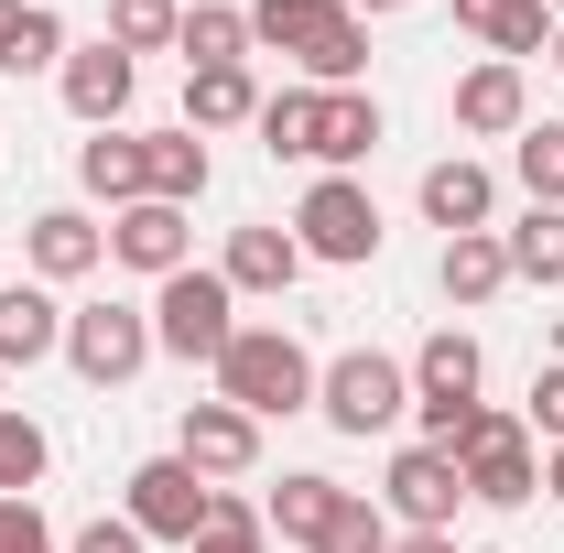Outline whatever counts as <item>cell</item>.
Instances as JSON below:
<instances>
[{
	"mask_svg": "<svg viewBox=\"0 0 564 553\" xmlns=\"http://www.w3.org/2000/svg\"><path fill=\"white\" fill-rule=\"evenodd\" d=\"M120 521H131L141 543H196L217 521V488L196 478L185 456H152V467H131V510H120Z\"/></svg>",
	"mask_w": 564,
	"mask_h": 553,
	"instance_id": "obj_9",
	"label": "cell"
},
{
	"mask_svg": "<svg viewBox=\"0 0 564 553\" xmlns=\"http://www.w3.org/2000/svg\"><path fill=\"white\" fill-rule=\"evenodd\" d=\"M348 11H358V22H369V11H413V0H348Z\"/></svg>",
	"mask_w": 564,
	"mask_h": 553,
	"instance_id": "obj_40",
	"label": "cell"
},
{
	"mask_svg": "<svg viewBox=\"0 0 564 553\" xmlns=\"http://www.w3.org/2000/svg\"><path fill=\"white\" fill-rule=\"evenodd\" d=\"M22 261H33V282H87L98 261H109V228L87 207H44L33 228H22Z\"/></svg>",
	"mask_w": 564,
	"mask_h": 553,
	"instance_id": "obj_12",
	"label": "cell"
},
{
	"mask_svg": "<svg viewBox=\"0 0 564 553\" xmlns=\"http://www.w3.org/2000/svg\"><path fill=\"white\" fill-rule=\"evenodd\" d=\"M217 272H228V293H293L304 282V239L293 228H239Z\"/></svg>",
	"mask_w": 564,
	"mask_h": 553,
	"instance_id": "obj_20",
	"label": "cell"
},
{
	"mask_svg": "<svg viewBox=\"0 0 564 553\" xmlns=\"http://www.w3.org/2000/svg\"><path fill=\"white\" fill-rule=\"evenodd\" d=\"M521 423H532L543 445H564V358L543 369V380H532V413H521Z\"/></svg>",
	"mask_w": 564,
	"mask_h": 553,
	"instance_id": "obj_35",
	"label": "cell"
},
{
	"mask_svg": "<svg viewBox=\"0 0 564 553\" xmlns=\"http://www.w3.org/2000/svg\"><path fill=\"white\" fill-rule=\"evenodd\" d=\"M152 358H163V347H152V304H76L66 315V369L87 391H120Z\"/></svg>",
	"mask_w": 564,
	"mask_h": 553,
	"instance_id": "obj_5",
	"label": "cell"
},
{
	"mask_svg": "<svg viewBox=\"0 0 564 553\" xmlns=\"http://www.w3.org/2000/svg\"><path fill=\"white\" fill-rule=\"evenodd\" d=\"M315 413L337 423V434H391V423L413 413V369H402V358H380V347H348V358H326Z\"/></svg>",
	"mask_w": 564,
	"mask_h": 553,
	"instance_id": "obj_4",
	"label": "cell"
},
{
	"mask_svg": "<svg viewBox=\"0 0 564 553\" xmlns=\"http://www.w3.org/2000/svg\"><path fill=\"white\" fill-rule=\"evenodd\" d=\"M337 499H348V488H337V478H315V467H293V478H282L272 499H261V521H272L282 543H315V532L337 521Z\"/></svg>",
	"mask_w": 564,
	"mask_h": 553,
	"instance_id": "obj_26",
	"label": "cell"
},
{
	"mask_svg": "<svg viewBox=\"0 0 564 553\" xmlns=\"http://www.w3.org/2000/svg\"><path fill=\"white\" fill-rule=\"evenodd\" d=\"M174 456H185L196 478H250V467H261V423L239 413V402H185Z\"/></svg>",
	"mask_w": 564,
	"mask_h": 553,
	"instance_id": "obj_11",
	"label": "cell"
},
{
	"mask_svg": "<svg viewBox=\"0 0 564 553\" xmlns=\"http://www.w3.org/2000/svg\"><path fill=\"white\" fill-rule=\"evenodd\" d=\"M499 250H510V282H543L554 293L564 282V207H521L499 228Z\"/></svg>",
	"mask_w": 564,
	"mask_h": 553,
	"instance_id": "obj_24",
	"label": "cell"
},
{
	"mask_svg": "<svg viewBox=\"0 0 564 553\" xmlns=\"http://www.w3.org/2000/svg\"><path fill=\"white\" fill-rule=\"evenodd\" d=\"M293 239H304V261L358 272V261H380V196L358 174H315V196L293 207Z\"/></svg>",
	"mask_w": 564,
	"mask_h": 553,
	"instance_id": "obj_6",
	"label": "cell"
},
{
	"mask_svg": "<svg viewBox=\"0 0 564 553\" xmlns=\"http://www.w3.org/2000/svg\"><path fill=\"white\" fill-rule=\"evenodd\" d=\"M456 131H467V141H521V131H532V87H521V66L489 55V66L456 76Z\"/></svg>",
	"mask_w": 564,
	"mask_h": 553,
	"instance_id": "obj_13",
	"label": "cell"
},
{
	"mask_svg": "<svg viewBox=\"0 0 564 553\" xmlns=\"http://www.w3.org/2000/svg\"><path fill=\"white\" fill-rule=\"evenodd\" d=\"M391 543H402V532H391V510H380L369 488H348V499H337V521L315 532V553H391Z\"/></svg>",
	"mask_w": 564,
	"mask_h": 553,
	"instance_id": "obj_28",
	"label": "cell"
},
{
	"mask_svg": "<svg viewBox=\"0 0 564 553\" xmlns=\"http://www.w3.org/2000/svg\"><path fill=\"white\" fill-rule=\"evenodd\" d=\"M434 282H445V304H489L499 282H510V250H499V228H467V239H445Z\"/></svg>",
	"mask_w": 564,
	"mask_h": 553,
	"instance_id": "obj_22",
	"label": "cell"
},
{
	"mask_svg": "<svg viewBox=\"0 0 564 553\" xmlns=\"http://www.w3.org/2000/svg\"><path fill=\"white\" fill-rule=\"evenodd\" d=\"M423 217H434L445 239L489 228V217H499V174H489V163H467V152H445V163L423 174Z\"/></svg>",
	"mask_w": 564,
	"mask_h": 553,
	"instance_id": "obj_16",
	"label": "cell"
},
{
	"mask_svg": "<svg viewBox=\"0 0 564 553\" xmlns=\"http://www.w3.org/2000/svg\"><path fill=\"white\" fill-rule=\"evenodd\" d=\"M456 22L489 44L499 66H521V55H543V44H554V11H543V0H456Z\"/></svg>",
	"mask_w": 564,
	"mask_h": 553,
	"instance_id": "obj_21",
	"label": "cell"
},
{
	"mask_svg": "<svg viewBox=\"0 0 564 553\" xmlns=\"http://www.w3.org/2000/svg\"><path fill=\"white\" fill-rule=\"evenodd\" d=\"M543 55H554V66H564V22H554V44H543Z\"/></svg>",
	"mask_w": 564,
	"mask_h": 553,
	"instance_id": "obj_41",
	"label": "cell"
},
{
	"mask_svg": "<svg viewBox=\"0 0 564 553\" xmlns=\"http://www.w3.org/2000/svg\"><path fill=\"white\" fill-rule=\"evenodd\" d=\"M185 553H272V521H261L250 499H217V521H207Z\"/></svg>",
	"mask_w": 564,
	"mask_h": 553,
	"instance_id": "obj_33",
	"label": "cell"
},
{
	"mask_svg": "<svg viewBox=\"0 0 564 553\" xmlns=\"http://www.w3.org/2000/svg\"><path fill=\"white\" fill-rule=\"evenodd\" d=\"M543 488H554V499H564V445H543Z\"/></svg>",
	"mask_w": 564,
	"mask_h": 553,
	"instance_id": "obj_38",
	"label": "cell"
},
{
	"mask_svg": "<svg viewBox=\"0 0 564 553\" xmlns=\"http://www.w3.org/2000/svg\"><path fill=\"white\" fill-rule=\"evenodd\" d=\"M250 44H272L315 87H358L369 76V22L348 0H250Z\"/></svg>",
	"mask_w": 564,
	"mask_h": 553,
	"instance_id": "obj_1",
	"label": "cell"
},
{
	"mask_svg": "<svg viewBox=\"0 0 564 553\" xmlns=\"http://www.w3.org/2000/svg\"><path fill=\"white\" fill-rule=\"evenodd\" d=\"M66 553H152V543H141L131 521H87V532H76V543H66Z\"/></svg>",
	"mask_w": 564,
	"mask_h": 553,
	"instance_id": "obj_36",
	"label": "cell"
},
{
	"mask_svg": "<svg viewBox=\"0 0 564 553\" xmlns=\"http://www.w3.org/2000/svg\"><path fill=\"white\" fill-rule=\"evenodd\" d=\"M369 152H380V98H369V87H326V98H315V152H304V163L348 174V163H369Z\"/></svg>",
	"mask_w": 564,
	"mask_h": 553,
	"instance_id": "obj_17",
	"label": "cell"
},
{
	"mask_svg": "<svg viewBox=\"0 0 564 553\" xmlns=\"http://www.w3.org/2000/svg\"><path fill=\"white\" fill-rule=\"evenodd\" d=\"M315 98H326V87H282V98H261V120H250V131L272 141L282 163H304V152H315Z\"/></svg>",
	"mask_w": 564,
	"mask_h": 553,
	"instance_id": "obj_31",
	"label": "cell"
},
{
	"mask_svg": "<svg viewBox=\"0 0 564 553\" xmlns=\"http://www.w3.org/2000/svg\"><path fill=\"white\" fill-rule=\"evenodd\" d=\"M141 174H152L163 207H196L207 196V141L196 131H141Z\"/></svg>",
	"mask_w": 564,
	"mask_h": 553,
	"instance_id": "obj_23",
	"label": "cell"
},
{
	"mask_svg": "<svg viewBox=\"0 0 564 553\" xmlns=\"http://www.w3.org/2000/svg\"><path fill=\"white\" fill-rule=\"evenodd\" d=\"M55 87H66V109L87 120V131H120V120H131V87H141V66L120 55V44H109V33H98V44H76L66 66H55Z\"/></svg>",
	"mask_w": 564,
	"mask_h": 553,
	"instance_id": "obj_10",
	"label": "cell"
},
{
	"mask_svg": "<svg viewBox=\"0 0 564 553\" xmlns=\"http://www.w3.org/2000/svg\"><path fill=\"white\" fill-rule=\"evenodd\" d=\"M66 347V304H55V282H0V369H33V358H55Z\"/></svg>",
	"mask_w": 564,
	"mask_h": 553,
	"instance_id": "obj_14",
	"label": "cell"
},
{
	"mask_svg": "<svg viewBox=\"0 0 564 553\" xmlns=\"http://www.w3.org/2000/svg\"><path fill=\"white\" fill-rule=\"evenodd\" d=\"M543 11H564V0H543Z\"/></svg>",
	"mask_w": 564,
	"mask_h": 553,
	"instance_id": "obj_42",
	"label": "cell"
},
{
	"mask_svg": "<svg viewBox=\"0 0 564 553\" xmlns=\"http://www.w3.org/2000/svg\"><path fill=\"white\" fill-rule=\"evenodd\" d=\"M185 33V0H109V44L120 55H163Z\"/></svg>",
	"mask_w": 564,
	"mask_h": 553,
	"instance_id": "obj_30",
	"label": "cell"
},
{
	"mask_svg": "<svg viewBox=\"0 0 564 553\" xmlns=\"http://www.w3.org/2000/svg\"><path fill=\"white\" fill-rule=\"evenodd\" d=\"M44 467H55V434H44L33 413H11V402H0V499H33Z\"/></svg>",
	"mask_w": 564,
	"mask_h": 553,
	"instance_id": "obj_27",
	"label": "cell"
},
{
	"mask_svg": "<svg viewBox=\"0 0 564 553\" xmlns=\"http://www.w3.org/2000/svg\"><path fill=\"white\" fill-rule=\"evenodd\" d=\"M174 55H185V66H250V11H228V0H185Z\"/></svg>",
	"mask_w": 564,
	"mask_h": 553,
	"instance_id": "obj_25",
	"label": "cell"
},
{
	"mask_svg": "<svg viewBox=\"0 0 564 553\" xmlns=\"http://www.w3.org/2000/svg\"><path fill=\"white\" fill-rule=\"evenodd\" d=\"M228 337H239V293H228V272H196V261H185L174 282H152V347H163V358H185V369L207 358V369H217Z\"/></svg>",
	"mask_w": 564,
	"mask_h": 553,
	"instance_id": "obj_3",
	"label": "cell"
},
{
	"mask_svg": "<svg viewBox=\"0 0 564 553\" xmlns=\"http://www.w3.org/2000/svg\"><path fill=\"white\" fill-rule=\"evenodd\" d=\"M456 478H467V499H478V510H521V499H543V456H532V423L478 413L467 456H456Z\"/></svg>",
	"mask_w": 564,
	"mask_h": 553,
	"instance_id": "obj_7",
	"label": "cell"
},
{
	"mask_svg": "<svg viewBox=\"0 0 564 553\" xmlns=\"http://www.w3.org/2000/svg\"><path fill=\"white\" fill-rule=\"evenodd\" d=\"M109 261H131V272L174 282L185 272V207H163V196H141V207L109 217Z\"/></svg>",
	"mask_w": 564,
	"mask_h": 553,
	"instance_id": "obj_15",
	"label": "cell"
},
{
	"mask_svg": "<svg viewBox=\"0 0 564 553\" xmlns=\"http://www.w3.org/2000/svg\"><path fill=\"white\" fill-rule=\"evenodd\" d=\"M11 33H22V0H0V44H11Z\"/></svg>",
	"mask_w": 564,
	"mask_h": 553,
	"instance_id": "obj_39",
	"label": "cell"
},
{
	"mask_svg": "<svg viewBox=\"0 0 564 553\" xmlns=\"http://www.w3.org/2000/svg\"><path fill=\"white\" fill-rule=\"evenodd\" d=\"M239 120H261V76L250 66H185V131H239Z\"/></svg>",
	"mask_w": 564,
	"mask_h": 553,
	"instance_id": "obj_19",
	"label": "cell"
},
{
	"mask_svg": "<svg viewBox=\"0 0 564 553\" xmlns=\"http://www.w3.org/2000/svg\"><path fill=\"white\" fill-rule=\"evenodd\" d=\"M510 163H521V196H532V207H564V120H532Z\"/></svg>",
	"mask_w": 564,
	"mask_h": 553,
	"instance_id": "obj_32",
	"label": "cell"
},
{
	"mask_svg": "<svg viewBox=\"0 0 564 553\" xmlns=\"http://www.w3.org/2000/svg\"><path fill=\"white\" fill-rule=\"evenodd\" d=\"M76 185H87L109 217L141 207V196H152V174H141V131H87V141H76Z\"/></svg>",
	"mask_w": 564,
	"mask_h": 553,
	"instance_id": "obj_18",
	"label": "cell"
},
{
	"mask_svg": "<svg viewBox=\"0 0 564 553\" xmlns=\"http://www.w3.org/2000/svg\"><path fill=\"white\" fill-rule=\"evenodd\" d=\"M0 553H55V532H44L33 499H0Z\"/></svg>",
	"mask_w": 564,
	"mask_h": 553,
	"instance_id": "obj_34",
	"label": "cell"
},
{
	"mask_svg": "<svg viewBox=\"0 0 564 553\" xmlns=\"http://www.w3.org/2000/svg\"><path fill=\"white\" fill-rule=\"evenodd\" d=\"M55 66H66V22L44 0H22V33L0 44V76H55Z\"/></svg>",
	"mask_w": 564,
	"mask_h": 553,
	"instance_id": "obj_29",
	"label": "cell"
},
{
	"mask_svg": "<svg viewBox=\"0 0 564 553\" xmlns=\"http://www.w3.org/2000/svg\"><path fill=\"white\" fill-rule=\"evenodd\" d=\"M369 499L391 510V532H456L467 478H456V456H445V445H402V456L380 467V488H369Z\"/></svg>",
	"mask_w": 564,
	"mask_h": 553,
	"instance_id": "obj_8",
	"label": "cell"
},
{
	"mask_svg": "<svg viewBox=\"0 0 564 553\" xmlns=\"http://www.w3.org/2000/svg\"><path fill=\"white\" fill-rule=\"evenodd\" d=\"M391 553H456V532H402Z\"/></svg>",
	"mask_w": 564,
	"mask_h": 553,
	"instance_id": "obj_37",
	"label": "cell"
},
{
	"mask_svg": "<svg viewBox=\"0 0 564 553\" xmlns=\"http://www.w3.org/2000/svg\"><path fill=\"white\" fill-rule=\"evenodd\" d=\"M315 358H304V337L293 326H239L228 337V358H217V402H239L250 423H282V413H315Z\"/></svg>",
	"mask_w": 564,
	"mask_h": 553,
	"instance_id": "obj_2",
	"label": "cell"
}]
</instances>
